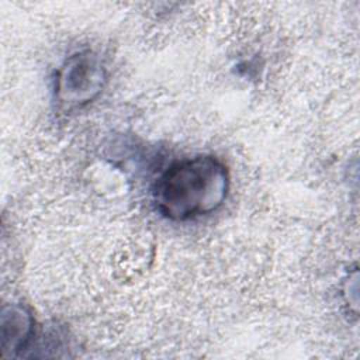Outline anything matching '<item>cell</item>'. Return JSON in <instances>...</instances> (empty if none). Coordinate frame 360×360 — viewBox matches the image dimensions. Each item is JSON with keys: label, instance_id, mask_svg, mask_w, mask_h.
I'll return each mask as SVG.
<instances>
[{"label": "cell", "instance_id": "1", "mask_svg": "<svg viewBox=\"0 0 360 360\" xmlns=\"http://www.w3.org/2000/svg\"><path fill=\"white\" fill-rule=\"evenodd\" d=\"M231 177L225 163L198 155L170 165L153 186V202L170 221H188L217 211L226 200Z\"/></svg>", "mask_w": 360, "mask_h": 360}, {"label": "cell", "instance_id": "2", "mask_svg": "<svg viewBox=\"0 0 360 360\" xmlns=\"http://www.w3.org/2000/svg\"><path fill=\"white\" fill-rule=\"evenodd\" d=\"M107 68L100 53L91 49L69 55L55 79V97L63 110H76L94 101L107 83Z\"/></svg>", "mask_w": 360, "mask_h": 360}, {"label": "cell", "instance_id": "3", "mask_svg": "<svg viewBox=\"0 0 360 360\" xmlns=\"http://www.w3.org/2000/svg\"><path fill=\"white\" fill-rule=\"evenodd\" d=\"M1 356L20 354L35 338V319L28 307L21 302L3 305L1 309Z\"/></svg>", "mask_w": 360, "mask_h": 360}]
</instances>
